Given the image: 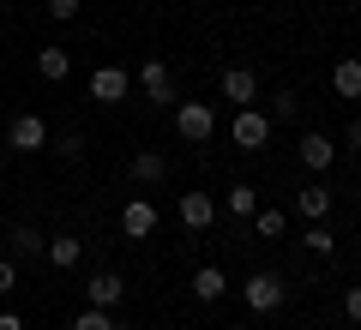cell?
<instances>
[{
	"label": "cell",
	"mask_w": 361,
	"mask_h": 330,
	"mask_svg": "<svg viewBox=\"0 0 361 330\" xmlns=\"http://www.w3.org/2000/svg\"><path fill=\"white\" fill-rule=\"evenodd\" d=\"M241 300H247V312H277V306L289 300V288H283L277 270H253V277L241 282Z\"/></svg>",
	"instance_id": "obj_1"
},
{
	"label": "cell",
	"mask_w": 361,
	"mask_h": 330,
	"mask_svg": "<svg viewBox=\"0 0 361 330\" xmlns=\"http://www.w3.org/2000/svg\"><path fill=\"white\" fill-rule=\"evenodd\" d=\"M175 132H180V139H187V144H205L211 139V132H217V115H211V102H175Z\"/></svg>",
	"instance_id": "obj_2"
},
{
	"label": "cell",
	"mask_w": 361,
	"mask_h": 330,
	"mask_svg": "<svg viewBox=\"0 0 361 330\" xmlns=\"http://www.w3.org/2000/svg\"><path fill=\"white\" fill-rule=\"evenodd\" d=\"M229 139L241 144V151H265V144H271V115H259V108H235Z\"/></svg>",
	"instance_id": "obj_3"
},
{
	"label": "cell",
	"mask_w": 361,
	"mask_h": 330,
	"mask_svg": "<svg viewBox=\"0 0 361 330\" xmlns=\"http://www.w3.org/2000/svg\"><path fill=\"white\" fill-rule=\"evenodd\" d=\"M6 144H13L18 156L49 151V120H42V115H13V127H6Z\"/></svg>",
	"instance_id": "obj_4"
},
{
	"label": "cell",
	"mask_w": 361,
	"mask_h": 330,
	"mask_svg": "<svg viewBox=\"0 0 361 330\" xmlns=\"http://www.w3.org/2000/svg\"><path fill=\"white\" fill-rule=\"evenodd\" d=\"M127 90H133V72H127V66H97V72H90V96L103 102V108L127 102Z\"/></svg>",
	"instance_id": "obj_5"
},
{
	"label": "cell",
	"mask_w": 361,
	"mask_h": 330,
	"mask_svg": "<svg viewBox=\"0 0 361 330\" xmlns=\"http://www.w3.org/2000/svg\"><path fill=\"white\" fill-rule=\"evenodd\" d=\"M121 234H127V241H151L157 234V204L151 198H127L121 204Z\"/></svg>",
	"instance_id": "obj_6"
},
{
	"label": "cell",
	"mask_w": 361,
	"mask_h": 330,
	"mask_svg": "<svg viewBox=\"0 0 361 330\" xmlns=\"http://www.w3.org/2000/svg\"><path fill=\"white\" fill-rule=\"evenodd\" d=\"M175 216H180V222H187V229H193V234H205L211 222H217V198H211V192H180Z\"/></svg>",
	"instance_id": "obj_7"
},
{
	"label": "cell",
	"mask_w": 361,
	"mask_h": 330,
	"mask_svg": "<svg viewBox=\"0 0 361 330\" xmlns=\"http://www.w3.org/2000/svg\"><path fill=\"white\" fill-rule=\"evenodd\" d=\"M223 96H229L235 108H259V78H253V66H229V72H223Z\"/></svg>",
	"instance_id": "obj_8"
},
{
	"label": "cell",
	"mask_w": 361,
	"mask_h": 330,
	"mask_svg": "<svg viewBox=\"0 0 361 330\" xmlns=\"http://www.w3.org/2000/svg\"><path fill=\"white\" fill-rule=\"evenodd\" d=\"M133 78H139V90H145L151 102H175V72H169L163 61H145Z\"/></svg>",
	"instance_id": "obj_9"
},
{
	"label": "cell",
	"mask_w": 361,
	"mask_h": 330,
	"mask_svg": "<svg viewBox=\"0 0 361 330\" xmlns=\"http://www.w3.org/2000/svg\"><path fill=\"white\" fill-rule=\"evenodd\" d=\"M121 294H127V282H121L115 270H97V277L85 282V300H90V306H103V312H115Z\"/></svg>",
	"instance_id": "obj_10"
},
{
	"label": "cell",
	"mask_w": 361,
	"mask_h": 330,
	"mask_svg": "<svg viewBox=\"0 0 361 330\" xmlns=\"http://www.w3.org/2000/svg\"><path fill=\"white\" fill-rule=\"evenodd\" d=\"M301 163H307L313 174H325V168L337 163V139H325V132H301Z\"/></svg>",
	"instance_id": "obj_11"
},
{
	"label": "cell",
	"mask_w": 361,
	"mask_h": 330,
	"mask_svg": "<svg viewBox=\"0 0 361 330\" xmlns=\"http://www.w3.org/2000/svg\"><path fill=\"white\" fill-rule=\"evenodd\" d=\"M42 258H49L54 270H73L78 258H85V241H78V234H54V241L42 246Z\"/></svg>",
	"instance_id": "obj_12"
},
{
	"label": "cell",
	"mask_w": 361,
	"mask_h": 330,
	"mask_svg": "<svg viewBox=\"0 0 361 330\" xmlns=\"http://www.w3.org/2000/svg\"><path fill=\"white\" fill-rule=\"evenodd\" d=\"M295 204H301V216H307V222H325V216H331V186H319V180H313V186L295 192Z\"/></svg>",
	"instance_id": "obj_13"
},
{
	"label": "cell",
	"mask_w": 361,
	"mask_h": 330,
	"mask_svg": "<svg viewBox=\"0 0 361 330\" xmlns=\"http://www.w3.org/2000/svg\"><path fill=\"white\" fill-rule=\"evenodd\" d=\"M193 294H199L205 306H211V300H223V294H229V277H223L217 265H199V270H193Z\"/></svg>",
	"instance_id": "obj_14"
},
{
	"label": "cell",
	"mask_w": 361,
	"mask_h": 330,
	"mask_svg": "<svg viewBox=\"0 0 361 330\" xmlns=\"http://www.w3.org/2000/svg\"><path fill=\"white\" fill-rule=\"evenodd\" d=\"M331 90L343 102H361V61H337L331 66Z\"/></svg>",
	"instance_id": "obj_15"
},
{
	"label": "cell",
	"mask_w": 361,
	"mask_h": 330,
	"mask_svg": "<svg viewBox=\"0 0 361 330\" xmlns=\"http://www.w3.org/2000/svg\"><path fill=\"white\" fill-rule=\"evenodd\" d=\"M37 72L49 78V84H66V72H73V54H66V49H37Z\"/></svg>",
	"instance_id": "obj_16"
},
{
	"label": "cell",
	"mask_w": 361,
	"mask_h": 330,
	"mask_svg": "<svg viewBox=\"0 0 361 330\" xmlns=\"http://www.w3.org/2000/svg\"><path fill=\"white\" fill-rule=\"evenodd\" d=\"M42 246H49V234L30 229V222H18L13 229V258H42Z\"/></svg>",
	"instance_id": "obj_17"
},
{
	"label": "cell",
	"mask_w": 361,
	"mask_h": 330,
	"mask_svg": "<svg viewBox=\"0 0 361 330\" xmlns=\"http://www.w3.org/2000/svg\"><path fill=\"white\" fill-rule=\"evenodd\" d=\"M127 174L139 180V186H151V180H163V174H169V163H163L157 151H139V156H133V168H127Z\"/></svg>",
	"instance_id": "obj_18"
},
{
	"label": "cell",
	"mask_w": 361,
	"mask_h": 330,
	"mask_svg": "<svg viewBox=\"0 0 361 330\" xmlns=\"http://www.w3.org/2000/svg\"><path fill=\"white\" fill-rule=\"evenodd\" d=\"M223 210H229V216H241V222H253L259 192H253V186H229V192H223Z\"/></svg>",
	"instance_id": "obj_19"
},
{
	"label": "cell",
	"mask_w": 361,
	"mask_h": 330,
	"mask_svg": "<svg viewBox=\"0 0 361 330\" xmlns=\"http://www.w3.org/2000/svg\"><path fill=\"white\" fill-rule=\"evenodd\" d=\"M301 246H307L313 258H331V253H337V234L325 229V222H307V234H301Z\"/></svg>",
	"instance_id": "obj_20"
},
{
	"label": "cell",
	"mask_w": 361,
	"mask_h": 330,
	"mask_svg": "<svg viewBox=\"0 0 361 330\" xmlns=\"http://www.w3.org/2000/svg\"><path fill=\"white\" fill-rule=\"evenodd\" d=\"M253 229H259V241H283L289 216H283V210H253Z\"/></svg>",
	"instance_id": "obj_21"
},
{
	"label": "cell",
	"mask_w": 361,
	"mask_h": 330,
	"mask_svg": "<svg viewBox=\"0 0 361 330\" xmlns=\"http://www.w3.org/2000/svg\"><path fill=\"white\" fill-rule=\"evenodd\" d=\"M277 120H283V127L301 120V96H295V90H277V96H271V127H277Z\"/></svg>",
	"instance_id": "obj_22"
},
{
	"label": "cell",
	"mask_w": 361,
	"mask_h": 330,
	"mask_svg": "<svg viewBox=\"0 0 361 330\" xmlns=\"http://www.w3.org/2000/svg\"><path fill=\"white\" fill-rule=\"evenodd\" d=\"M73 330H121V324H115V312H103V306H85V312L73 318Z\"/></svg>",
	"instance_id": "obj_23"
},
{
	"label": "cell",
	"mask_w": 361,
	"mask_h": 330,
	"mask_svg": "<svg viewBox=\"0 0 361 330\" xmlns=\"http://www.w3.org/2000/svg\"><path fill=\"white\" fill-rule=\"evenodd\" d=\"M78 6H85V0H42V13H49L54 25H66V18H78Z\"/></svg>",
	"instance_id": "obj_24"
},
{
	"label": "cell",
	"mask_w": 361,
	"mask_h": 330,
	"mask_svg": "<svg viewBox=\"0 0 361 330\" xmlns=\"http://www.w3.org/2000/svg\"><path fill=\"white\" fill-rule=\"evenodd\" d=\"M18 288V258H0V294Z\"/></svg>",
	"instance_id": "obj_25"
},
{
	"label": "cell",
	"mask_w": 361,
	"mask_h": 330,
	"mask_svg": "<svg viewBox=\"0 0 361 330\" xmlns=\"http://www.w3.org/2000/svg\"><path fill=\"white\" fill-rule=\"evenodd\" d=\"M343 312H349V324H361V288H343Z\"/></svg>",
	"instance_id": "obj_26"
},
{
	"label": "cell",
	"mask_w": 361,
	"mask_h": 330,
	"mask_svg": "<svg viewBox=\"0 0 361 330\" xmlns=\"http://www.w3.org/2000/svg\"><path fill=\"white\" fill-rule=\"evenodd\" d=\"M343 144H349V151H361V115L349 120V132H343Z\"/></svg>",
	"instance_id": "obj_27"
},
{
	"label": "cell",
	"mask_w": 361,
	"mask_h": 330,
	"mask_svg": "<svg viewBox=\"0 0 361 330\" xmlns=\"http://www.w3.org/2000/svg\"><path fill=\"white\" fill-rule=\"evenodd\" d=\"M0 330H25V318H18V312H0Z\"/></svg>",
	"instance_id": "obj_28"
}]
</instances>
